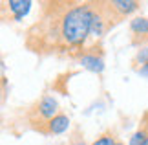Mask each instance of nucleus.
I'll use <instances>...</instances> for the list:
<instances>
[{
  "label": "nucleus",
  "mask_w": 148,
  "mask_h": 145,
  "mask_svg": "<svg viewBox=\"0 0 148 145\" xmlns=\"http://www.w3.org/2000/svg\"><path fill=\"white\" fill-rule=\"evenodd\" d=\"M57 110H59V103H57L51 96H44L40 101L37 103V107H35V116H37V119L38 121H44V123H49V119H53L57 114ZM35 119V121H37Z\"/></svg>",
  "instance_id": "nucleus-2"
},
{
  "label": "nucleus",
  "mask_w": 148,
  "mask_h": 145,
  "mask_svg": "<svg viewBox=\"0 0 148 145\" xmlns=\"http://www.w3.org/2000/svg\"><path fill=\"white\" fill-rule=\"evenodd\" d=\"M135 65H141V66L148 65V46L146 48H141L137 51V55H135Z\"/></svg>",
  "instance_id": "nucleus-10"
},
{
  "label": "nucleus",
  "mask_w": 148,
  "mask_h": 145,
  "mask_svg": "<svg viewBox=\"0 0 148 145\" xmlns=\"http://www.w3.org/2000/svg\"><path fill=\"white\" fill-rule=\"evenodd\" d=\"M95 9L92 6H75L68 9L60 22L62 40L70 46H81L92 33Z\"/></svg>",
  "instance_id": "nucleus-1"
},
{
  "label": "nucleus",
  "mask_w": 148,
  "mask_h": 145,
  "mask_svg": "<svg viewBox=\"0 0 148 145\" xmlns=\"http://www.w3.org/2000/svg\"><path fill=\"white\" fill-rule=\"evenodd\" d=\"M143 145H148V138H146V140H145V143H143Z\"/></svg>",
  "instance_id": "nucleus-13"
},
{
  "label": "nucleus",
  "mask_w": 148,
  "mask_h": 145,
  "mask_svg": "<svg viewBox=\"0 0 148 145\" xmlns=\"http://www.w3.org/2000/svg\"><path fill=\"white\" fill-rule=\"evenodd\" d=\"M70 145H86V143H84V140H77V142H73V143H70Z\"/></svg>",
  "instance_id": "nucleus-12"
},
{
  "label": "nucleus",
  "mask_w": 148,
  "mask_h": 145,
  "mask_svg": "<svg viewBox=\"0 0 148 145\" xmlns=\"http://www.w3.org/2000/svg\"><path fill=\"white\" fill-rule=\"evenodd\" d=\"M8 6H9V11L15 17V20H22L31 9V0H9Z\"/></svg>",
  "instance_id": "nucleus-5"
},
{
  "label": "nucleus",
  "mask_w": 148,
  "mask_h": 145,
  "mask_svg": "<svg viewBox=\"0 0 148 145\" xmlns=\"http://www.w3.org/2000/svg\"><path fill=\"white\" fill-rule=\"evenodd\" d=\"M141 75H143V77H148V65H145V66H141L139 70H137Z\"/></svg>",
  "instance_id": "nucleus-11"
},
{
  "label": "nucleus",
  "mask_w": 148,
  "mask_h": 145,
  "mask_svg": "<svg viewBox=\"0 0 148 145\" xmlns=\"http://www.w3.org/2000/svg\"><path fill=\"white\" fill-rule=\"evenodd\" d=\"M146 138H148V132L145 129H139L132 138H130V145H143Z\"/></svg>",
  "instance_id": "nucleus-8"
},
{
  "label": "nucleus",
  "mask_w": 148,
  "mask_h": 145,
  "mask_svg": "<svg viewBox=\"0 0 148 145\" xmlns=\"http://www.w3.org/2000/svg\"><path fill=\"white\" fill-rule=\"evenodd\" d=\"M117 145H124V143H117Z\"/></svg>",
  "instance_id": "nucleus-14"
},
{
  "label": "nucleus",
  "mask_w": 148,
  "mask_h": 145,
  "mask_svg": "<svg viewBox=\"0 0 148 145\" xmlns=\"http://www.w3.org/2000/svg\"><path fill=\"white\" fill-rule=\"evenodd\" d=\"M81 65L84 68H88V70H92V72H97V74H101L102 70H104V61H102L101 57H97L95 53L82 55L81 57Z\"/></svg>",
  "instance_id": "nucleus-7"
},
{
  "label": "nucleus",
  "mask_w": 148,
  "mask_h": 145,
  "mask_svg": "<svg viewBox=\"0 0 148 145\" xmlns=\"http://www.w3.org/2000/svg\"><path fill=\"white\" fill-rule=\"evenodd\" d=\"M92 145H117V142H115V138H113V134H102Z\"/></svg>",
  "instance_id": "nucleus-9"
},
{
  "label": "nucleus",
  "mask_w": 148,
  "mask_h": 145,
  "mask_svg": "<svg viewBox=\"0 0 148 145\" xmlns=\"http://www.w3.org/2000/svg\"><path fill=\"white\" fill-rule=\"evenodd\" d=\"M46 127H48L46 132H49V134H62L70 127V118L64 114H57L53 119H49V123Z\"/></svg>",
  "instance_id": "nucleus-4"
},
{
  "label": "nucleus",
  "mask_w": 148,
  "mask_h": 145,
  "mask_svg": "<svg viewBox=\"0 0 148 145\" xmlns=\"http://www.w3.org/2000/svg\"><path fill=\"white\" fill-rule=\"evenodd\" d=\"M130 31L134 33L135 42L137 39L146 40L148 39V19L146 17H135V19L130 20Z\"/></svg>",
  "instance_id": "nucleus-3"
},
{
  "label": "nucleus",
  "mask_w": 148,
  "mask_h": 145,
  "mask_svg": "<svg viewBox=\"0 0 148 145\" xmlns=\"http://www.w3.org/2000/svg\"><path fill=\"white\" fill-rule=\"evenodd\" d=\"M108 4H110V8L115 11L119 17L130 15L139 8V2H135V0H113V2H108Z\"/></svg>",
  "instance_id": "nucleus-6"
}]
</instances>
